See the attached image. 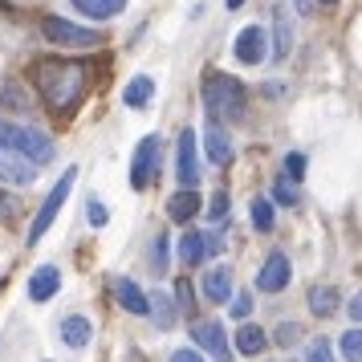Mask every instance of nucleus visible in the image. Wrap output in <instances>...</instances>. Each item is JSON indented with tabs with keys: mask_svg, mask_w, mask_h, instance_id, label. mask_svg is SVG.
Segmentation results:
<instances>
[{
	"mask_svg": "<svg viewBox=\"0 0 362 362\" xmlns=\"http://www.w3.org/2000/svg\"><path fill=\"white\" fill-rule=\"evenodd\" d=\"M33 86L53 115H69L82 106L86 90H90V66L66 62V57H41L33 62Z\"/></svg>",
	"mask_w": 362,
	"mask_h": 362,
	"instance_id": "obj_1",
	"label": "nucleus"
},
{
	"mask_svg": "<svg viewBox=\"0 0 362 362\" xmlns=\"http://www.w3.org/2000/svg\"><path fill=\"white\" fill-rule=\"evenodd\" d=\"M0 147L13 151V155L25 159L29 167H45V163H53V155H57V147L49 143V134L33 131V127H25V122H13V118H0Z\"/></svg>",
	"mask_w": 362,
	"mask_h": 362,
	"instance_id": "obj_2",
	"label": "nucleus"
},
{
	"mask_svg": "<svg viewBox=\"0 0 362 362\" xmlns=\"http://www.w3.org/2000/svg\"><path fill=\"white\" fill-rule=\"evenodd\" d=\"M204 106H208V115H228V118H240L248 106V94L240 78H232V74H220V69H208L204 74Z\"/></svg>",
	"mask_w": 362,
	"mask_h": 362,
	"instance_id": "obj_3",
	"label": "nucleus"
},
{
	"mask_svg": "<svg viewBox=\"0 0 362 362\" xmlns=\"http://www.w3.org/2000/svg\"><path fill=\"white\" fill-rule=\"evenodd\" d=\"M74 183H78V167H66V171H62V180L53 183V192L45 196V204L37 208L33 224H29V245H37V240L49 232V224L57 220V212H62V204H66L69 192H74Z\"/></svg>",
	"mask_w": 362,
	"mask_h": 362,
	"instance_id": "obj_4",
	"label": "nucleus"
},
{
	"mask_svg": "<svg viewBox=\"0 0 362 362\" xmlns=\"http://www.w3.org/2000/svg\"><path fill=\"white\" fill-rule=\"evenodd\" d=\"M159 155H163V139L159 134H143L134 155H131V187L134 192H143L159 175Z\"/></svg>",
	"mask_w": 362,
	"mask_h": 362,
	"instance_id": "obj_5",
	"label": "nucleus"
},
{
	"mask_svg": "<svg viewBox=\"0 0 362 362\" xmlns=\"http://www.w3.org/2000/svg\"><path fill=\"white\" fill-rule=\"evenodd\" d=\"M41 33H45L49 45H66V49H90V45H98V33L94 29L74 25L66 17H45L41 21Z\"/></svg>",
	"mask_w": 362,
	"mask_h": 362,
	"instance_id": "obj_6",
	"label": "nucleus"
},
{
	"mask_svg": "<svg viewBox=\"0 0 362 362\" xmlns=\"http://www.w3.org/2000/svg\"><path fill=\"white\" fill-rule=\"evenodd\" d=\"M192 346L208 350L216 362H228V358H232L228 334H224V326H220L216 317H199V322H192Z\"/></svg>",
	"mask_w": 362,
	"mask_h": 362,
	"instance_id": "obj_7",
	"label": "nucleus"
},
{
	"mask_svg": "<svg viewBox=\"0 0 362 362\" xmlns=\"http://www.w3.org/2000/svg\"><path fill=\"white\" fill-rule=\"evenodd\" d=\"M196 147H199V139H196V131L187 127V131L180 134V147H175V180H180V187H192V192H196V183H199Z\"/></svg>",
	"mask_w": 362,
	"mask_h": 362,
	"instance_id": "obj_8",
	"label": "nucleus"
},
{
	"mask_svg": "<svg viewBox=\"0 0 362 362\" xmlns=\"http://www.w3.org/2000/svg\"><path fill=\"white\" fill-rule=\"evenodd\" d=\"M289 277H293V264H289V257H285L281 248H273V252L264 257L261 273H257V289H261V293H281V289L289 285Z\"/></svg>",
	"mask_w": 362,
	"mask_h": 362,
	"instance_id": "obj_9",
	"label": "nucleus"
},
{
	"mask_svg": "<svg viewBox=\"0 0 362 362\" xmlns=\"http://www.w3.org/2000/svg\"><path fill=\"white\" fill-rule=\"evenodd\" d=\"M236 62L240 66H261L264 57H269V33H264L261 25H248L236 33Z\"/></svg>",
	"mask_w": 362,
	"mask_h": 362,
	"instance_id": "obj_10",
	"label": "nucleus"
},
{
	"mask_svg": "<svg viewBox=\"0 0 362 362\" xmlns=\"http://www.w3.org/2000/svg\"><path fill=\"white\" fill-rule=\"evenodd\" d=\"M204 297H208L212 305L232 301V269L228 264H212V269L204 273Z\"/></svg>",
	"mask_w": 362,
	"mask_h": 362,
	"instance_id": "obj_11",
	"label": "nucleus"
},
{
	"mask_svg": "<svg viewBox=\"0 0 362 362\" xmlns=\"http://www.w3.org/2000/svg\"><path fill=\"white\" fill-rule=\"evenodd\" d=\"M57 289H62V273H57V264H41V269L29 273V301H49Z\"/></svg>",
	"mask_w": 362,
	"mask_h": 362,
	"instance_id": "obj_12",
	"label": "nucleus"
},
{
	"mask_svg": "<svg viewBox=\"0 0 362 362\" xmlns=\"http://www.w3.org/2000/svg\"><path fill=\"white\" fill-rule=\"evenodd\" d=\"M273 49H269V57L273 62H285L289 57V49H293V29H289V8H273V41H269Z\"/></svg>",
	"mask_w": 362,
	"mask_h": 362,
	"instance_id": "obj_13",
	"label": "nucleus"
},
{
	"mask_svg": "<svg viewBox=\"0 0 362 362\" xmlns=\"http://www.w3.org/2000/svg\"><path fill=\"white\" fill-rule=\"evenodd\" d=\"M204 147H208V159H212L216 167L232 163V139H228V131H224L216 118L208 122V131H204Z\"/></svg>",
	"mask_w": 362,
	"mask_h": 362,
	"instance_id": "obj_14",
	"label": "nucleus"
},
{
	"mask_svg": "<svg viewBox=\"0 0 362 362\" xmlns=\"http://www.w3.org/2000/svg\"><path fill=\"white\" fill-rule=\"evenodd\" d=\"M0 183H13V187H25V183H33V167L17 159L13 151L0 147Z\"/></svg>",
	"mask_w": 362,
	"mask_h": 362,
	"instance_id": "obj_15",
	"label": "nucleus"
},
{
	"mask_svg": "<svg viewBox=\"0 0 362 362\" xmlns=\"http://www.w3.org/2000/svg\"><path fill=\"white\" fill-rule=\"evenodd\" d=\"M199 208H204V204H199V196L192 187H180L175 196L167 199V216H171L175 224H192V216H196Z\"/></svg>",
	"mask_w": 362,
	"mask_h": 362,
	"instance_id": "obj_16",
	"label": "nucleus"
},
{
	"mask_svg": "<svg viewBox=\"0 0 362 362\" xmlns=\"http://www.w3.org/2000/svg\"><path fill=\"white\" fill-rule=\"evenodd\" d=\"M151 98H155V78H151V74H134L131 82H127V90H122L127 110H143Z\"/></svg>",
	"mask_w": 362,
	"mask_h": 362,
	"instance_id": "obj_17",
	"label": "nucleus"
},
{
	"mask_svg": "<svg viewBox=\"0 0 362 362\" xmlns=\"http://www.w3.org/2000/svg\"><path fill=\"white\" fill-rule=\"evenodd\" d=\"M147 313L155 317V326L159 329H171L175 326V297L171 293H163V289H155V293H147Z\"/></svg>",
	"mask_w": 362,
	"mask_h": 362,
	"instance_id": "obj_18",
	"label": "nucleus"
},
{
	"mask_svg": "<svg viewBox=\"0 0 362 362\" xmlns=\"http://www.w3.org/2000/svg\"><path fill=\"white\" fill-rule=\"evenodd\" d=\"M115 297H118V305H122L127 313H139V317L147 313V293H143L131 277H118L115 281Z\"/></svg>",
	"mask_w": 362,
	"mask_h": 362,
	"instance_id": "obj_19",
	"label": "nucleus"
},
{
	"mask_svg": "<svg viewBox=\"0 0 362 362\" xmlns=\"http://www.w3.org/2000/svg\"><path fill=\"white\" fill-rule=\"evenodd\" d=\"M208 257V232H196V228H187L180 236V261L192 269V264H199Z\"/></svg>",
	"mask_w": 362,
	"mask_h": 362,
	"instance_id": "obj_20",
	"label": "nucleus"
},
{
	"mask_svg": "<svg viewBox=\"0 0 362 362\" xmlns=\"http://www.w3.org/2000/svg\"><path fill=\"white\" fill-rule=\"evenodd\" d=\"M69 4L90 21H110V17H118V13L127 8V0H69Z\"/></svg>",
	"mask_w": 362,
	"mask_h": 362,
	"instance_id": "obj_21",
	"label": "nucleus"
},
{
	"mask_svg": "<svg viewBox=\"0 0 362 362\" xmlns=\"http://www.w3.org/2000/svg\"><path fill=\"white\" fill-rule=\"evenodd\" d=\"M264 346H269V334H264L261 326L245 322V326L236 329V354H248V358H257Z\"/></svg>",
	"mask_w": 362,
	"mask_h": 362,
	"instance_id": "obj_22",
	"label": "nucleus"
},
{
	"mask_svg": "<svg viewBox=\"0 0 362 362\" xmlns=\"http://www.w3.org/2000/svg\"><path fill=\"white\" fill-rule=\"evenodd\" d=\"M310 310L317 313V317H329V313L342 310V293H338L334 285H313L310 289Z\"/></svg>",
	"mask_w": 362,
	"mask_h": 362,
	"instance_id": "obj_23",
	"label": "nucleus"
},
{
	"mask_svg": "<svg viewBox=\"0 0 362 362\" xmlns=\"http://www.w3.org/2000/svg\"><path fill=\"white\" fill-rule=\"evenodd\" d=\"M90 334H94V326L86 322L82 313H69L66 322H62V338H66V346H74V350H82V346L90 342Z\"/></svg>",
	"mask_w": 362,
	"mask_h": 362,
	"instance_id": "obj_24",
	"label": "nucleus"
},
{
	"mask_svg": "<svg viewBox=\"0 0 362 362\" xmlns=\"http://www.w3.org/2000/svg\"><path fill=\"white\" fill-rule=\"evenodd\" d=\"M248 216H252V228L257 232H273V224H277V216H273V199H264V196H252Z\"/></svg>",
	"mask_w": 362,
	"mask_h": 362,
	"instance_id": "obj_25",
	"label": "nucleus"
},
{
	"mask_svg": "<svg viewBox=\"0 0 362 362\" xmlns=\"http://www.w3.org/2000/svg\"><path fill=\"white\" fill-rule=\"evenodd\" d=\"M338 354H342L346 362H362V326H350L338 338Z\"/></svg>",
	"mask_w": 362,
	"mask_h": 362,
	"instance_id": "obj_26",
	"label": "nucleus"
},
{
	"mask_svg": "<svg viewBox=\"0 0 362 362\" xmlns=\"http://www.w3.org/2000/svg\"><path fill=\"white\" fill-rule=\"evenodd\" d=\"M192 301H196L192 277H180V281H175V310H180V313H192Z\"/></svg>",
	"mask_w": 362,
	"mask_h": 362,
	"instance_id": "obj_27",
	"label": "nucleus"
},
{
	"mask_svg": "<svg viewBox=\"0 0 362 362\" xmlns=\"http://www.w3.org/2000/svg\"><path fill=\"white\" fill-rule=\"evenodd\" d=\"M273 342L285 346V350H289V346H297V342H301V326H297V322H281L277 334H273Z\"/></svg>",
	"mask_w": 362,
	"mask_h": 362,
	"instance_id": "obj_28",
	"label": "nucleus"
},
{
	"mask_svg": "<svg viewBox=\"0 0 362 362\" xmlns=\"http://www.w3.org/2000/svg\"><path fill=\"white\" fill-rule=\"evenodd\" d=\"M273 199H277V204H289V208H293V204H301V192H297V183L281 180L277 187H273Z\"/></svg>",
	"mask_w": 362,
	"mask_h": 362,
	"instance_id": "obj_29",
	"label": "nucleus"
},
{
	"mask_svg": "<svg viewBox=\"0 0 362 362\" xmlns=\"http://www.w3.org/2000/svg\"><path fill=\"white\" fill-rule=\"evenodd\" d=\"M301 175H305V155H301V151H293V155H285V180H289V183H297Z\"/></svg>",
	"mask_w": 362,
	"mask_h": 362,
	"instance_id": "obj_30",
	"label": "nucleus"
},
{
	"mask_svg": "<svg viewBox=\"0 0 362 362\" xmlns=\"http://www.w3.org/2000/svg\"><path fill=\"white\" fill-rule=\"evenodd\" d=\"M305 362H334V346H329L326 338H317V342L305 350Z\"/></svg>",
	"mask_w": 362,
	"mask_h": 362,
	"instance_id": "obj_31",
	"label": "nucleus"
},
{
	"mask_svg": "<svg viewBox=\"0 0 362 362\" xmlns=\"http://www.w3.org/2000/svg\"><path fill=\"white\" fill-rule=\"evenodd\" d=\"M167 245H171V240H167V232H159V236H155V245H151V261H155L159 273L167 269Z\"/></svg>",
	"mask_w": 362,
	"mask_h": 362,
	"instance_id": "obj_32",
	"label": "nucleus"
},
{
	"mask_svg": "<svg viewBox=\"0 0 362 362\" xmlns=\"http://www.w3.org/2000/svg\"><path fill=\"white\" fill-rule=\"evenodd\" d=\"M208 216H212V220H228V192H216V196L208 199Z\"/></svg>",
	"mask_w": 362,
	"mask_h": 362,
	"instance_id": "obj_33",
	"label": "nucleus"
},
{
	"mask_svg": "<svg viewBox=\"0 0 362 362\" xmlns=\"http://www.w3.org/2000/svg\"><path fill=\"white\" fill-rule=\"evenodd\" d=\"M232 317H240V322H245L248 313H252V293H232Z\"/></svg>",
	"mask_w": 362,
	"mask_h": 362,
	"instance_id": "obj_34",
	"label": "nucleus"
},
{
	"mask_svg": "<svg viewBox=\"0 0 362 362\" xmlns=\"http://www.w3.org/2000/svg\"><path fill=\"white\" fill-rule=\"evenodd\" d=\"M86 208H90V212H86V220H90L94 228H106V220H110V216H106V204H102V199H90Z\"/></svg>",
	"mask_w": 362,
	"mask_h": 362,
	"instance_id": "obj_35",
	"label": "nucleus"
},
{
	"mask_svg": "<svg viewBox=\"0 0 362 362\" xmlns=\"http://www.w3.org/2000/svg\"><path fill=\"white\" fill-rule=\"evenodd\" d=\"M167 362H208V358L199 354L196 346H183V350H175V354H171V358H167Z\"/></svg>",
	"mask_w": 362,
	"mask_h": 362,
	"instance_id": "obj_36",
	"label": "nucleus"
},
{
	"mask_svg": "<svg viewBox=\"0 0 362 362\" xmlns=\"http://www.w3.org/2000/svg\"><path fill=\"white\" fill-rule=\"evenodd\" d=\"M13 212H17V199L8 196V192H0V220H8Z\"/></svg>",
	"mask_w": 362,
	"mask_h": 362,
	"instance_id": "obj_37",
	"label": "nucleus"
},
{
	"mask_svg": "<svg viewBox=\"0 0 362 362\" xmlns=\"http://www.w3.org/2000/svg\"><path fill=\"white\" fill-rule=\"evenodd\" d=\"M346 310H350V322H362V293L354 297V301H350V305H346Z\"/></svg>",
	"mask_w": 362,
	"mask_h": 362,
	"instance_id": "obj_38",
	"label": "nucleus"
},
{
	"mask_svg": "<svg viewBox=\"0 0 362 362\" xmlns=\"http://www.w3.org/2000/svg\"><path fill=\"white\" fill-rule=\"evenodd\" d=\"M293 4H297V13H310V4H313V0H293Z\"/></svg>",
	"mask_w": 362,
	"mask_h": 362,
	"instance_id": "obj_39",
	"label": "nucleus"
},
{
	"mask_svg": "<svg viewBox=\"0 0 362 362\" xmlns=\"http://www.w3.org/2000/svg\"><path fill=\"white\" fill-rule=\"evenodd\" d=\"M240 4H245V0H228V8H240Z\"/></svg>",
	"mask_w": 362,
	"mask_h": 362,
	"instance_id": "obj_40",
	"label": "nucleus"
},
{
	"mask_svg": "<svg viewBox=\"0 0 362 362\" xmlns=\"http://www.w3.org/2000/svg\"><path fill=\"white\" fill-rule=\"evenodd\" d=\"M317 4H338V0H317Z\"/></svg>",
	"mask_w": 362,
	"mask_h": 362,
	"instance_id": "obj_41",
	"label": "nucleus"
}]
</instances>
